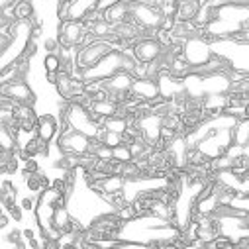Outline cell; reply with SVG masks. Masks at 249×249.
Masks as SVG:
<instances>
[{
  "label": "cell",
  "instance_id": "cell-9",
  "mask_svg": "<svg viewBox=\"0 0 249 249\" xmlns=\"http://www.w3.org/2000/svg\"><path fill=\"white\" fill-rule=\"evenodd\" d=\"M165 51L167 49L159 43L155 36H145L130 47V53L134 55L138 63H155V61H159L165 55Z\"/></svg>",
  "mask_w": 249,
  "mask_h": 249
},
{
  "label": "cell",
  "instance_id": "cell-21",
  "mask_svg": "<svg viewBox=\"0 0 249 249\" xmlns=\"http://www.w3.org/2000/svg\"><path fill=\"white\" fill-rule=\"evenodd\" d=\"M20 155L16 151H8V149H0V171L4 175H14L18 171L20 165Z\"/></svg>",
  "mask_w": 249,
  "mask_h": 249
},
{
  "label": "cell",
  "instance_id": "cell-30",
  "mask_svg": "<svg viewBox=\"0 0 249 249\" xmlns=\"http://www.w3.org/2000/svg\"><path fill=\"white\" fill-rule=\"evenodd\" d=\"M235 220L239 222V226H241L243 230H247V231H249V210L241 208V212H239V216H237Z\"/></svg>",
  "mask_w": 249,
  "mask_h": 249
},
{
  "label": "cell",
  "instance_id": "cell-33",
  "mask_svg": "<svg viewBox=\"0 0 249 249\" xmlns=\"http://www.w3.org/2000/svg\"><path fill=\"white\" fill-rule=\"evenodd\" d=\"M8 222H10V218H8V214L4 212L2 216H0V228H2V230H4V228L8 226Z\"/></svg>",
  "mask_w": 249,
  "mask_h": 249
},
{
  "label": "cell",
  "instance_id": "cell-3",
  "mask_svg": "<svg viewBox=\"0 0 249 249\" xmlns=\"http://www.w3.org/2000/svg\"><path fill=\"white\" fill-rule=\"evenodd\" d=\"M55 145L61 153L65 155H77V157H83V155H89L92 153V147H94V138L83 134V132H77L73 128H61V134L57 136L55 140Z\"/></svg>",
  "mask_w": 249,
  "mask_h": 249
},
{
  "label": "cell",
  "instance_id": "cell-7",
  "mask_svg": "<svg viewBox=\"0 0 249 249\" xmlns=\"http://www.w3.org/2000/svg\"><path fill=\"white\" fill-rule=\"evenodd\" d=\"M132 20L138 22L143 30H147L153 36L163 26L165 14H163L161 6H155V4H149V2H142V0H134V4H132Z\"/></svg>",
  "mask_w": 249,
  "mask_h": 249
},
{
  "label": "cell",
  "instance_id": "cell-8",
  "mask_svg": "<svg viewBox=\"0 0 249 249\" xmlns=\"http://www.w3.org/2000/svg\"><path fill=\"white\" fill-rule=\"evenodd\" d=\"M182 55L186 57V61H189L195 69H198V67L206 65L214 57V47L206 37L195 36L182 43Z\"/></svg>",
  "mask_w": 249,
  "mask_h": 249
},
{
  "label": "cell",
  "instance_id": "cell-18",
  "mask_svg": "<svg viewBox=\"0 0 249 249\" xmlns=\"http://www.w3.org/2000/svg\"><path fill=\"white\" fill-rule=\"evenodd\" d=\"M16 118H18V124H20L22 132L36 134L39 116L36 114L34 106H30V104H16Z\"/></svg>",
  "mask_w": 249,
  "mask_h": 249
},
{
  "label": "cell",
  "instance_id": "cell-23",
  "mask_svg": "<svg viewBox=\"0 0 249 249\" xmlns=\"http://www.w3.org/2000/svg\"><path fill=\"white\" fill-rule=\"evenodd\" d=\"M18 198V189L10 182V180H2V186H0V202H2L4 210H8L10 206L16 204Z\"/></svg>",
  "mask_w": 249,
  "mask_h": 249
},
{
  "label": "cell",
  "instance_id": "cell-12",
  "mask_svg": "<svg viewBox=\"0 0 249 249\" xmlns=\"http://www.w3.org/2000/svg\"><path fill=\"white\" fill-rule=\"evenodd\" d=\"M132 4H134V0H116V2H112L108 6H102L100 14L106 22L116 26V24L132 20Z\"/></svg>",
  "mask_w": 249,
  "mask_h": 249
},
{
  "label": "cell",
  "instance_id": "cell-29",
  "mask_svg": "<svg viewBox=\"0 0 249 249\" xmlns=\"http://www.w3.org/2000/svg\"><path fill=\"white\" fill-rule=\"evenodd\" d=\"M36 171H39V165H37L36 157H30V159H26V161H24V169H22V175H24V173H36Z\"/></svg>",
  "mask_w": 249,
  "mask_h": 249
},
{
  "label": "cell",
  "instance_id": "cell-32",
  "mask_svg": "<svg viewBox=\"0 0 249 249\" xmlns=\"http://www.w3.org/2000/svg\"><path fill=\"white\" fill-rule=\"evenodd\" d=\"M57 77H59V73H45V79H47V83H51V85L57 83Z\"/></svg>",
  "mask_w": 249,
  "mask_h": 249
},
{
  "label": "cell",
  "instance_id": "cell-34",
  "mask_svg": "<svg viewBox=\"0 0 249 249\" xmlns=\"http://www.w3.org/2000/svg\"><path fill=\"white\" fill-rule=\"evenodd\" d=\"M142 2H149V4H155V6H161L163 0H142Z\"/></svg>",
  "mask_w": 249,
  "mask_h": 249
},
{
  "label": "cell",
  "instance_id": "cell-6",
  "mask_svg": "<svg viewBox=\"0 0 249 249\" xmlns=\"http://www.w3.org/2000/svg\"><path fill=\"white\" fill-rule=\"evenodd\" d=\"M55 90H57L61 100L77 102L79 98L87 96V81L81 79L73 69L65 67L63 71H59V77H57V83H55Z\"/></svg>",
  "mask_w": 249,
  "mask_h": 249
},
{
  "label": "cell",
  "instance_id": "cell-26",
  "mask_svg": "<svg viewBox=\"0 0 249 249\" xmlns=\"http://www.w3.org/2000/svg\"><path fill=\"white\" fill-rule=\"evenodd\" d=\"M104 200H108V204L112 206V210H122L124 206H128L132 202V200L126 198L124 191L122 193H116V195H108V196H104Z\"/></svg>",
  "mask_w": 249,
  "mask_h": 249
},
{
  "label": "cell",
  "instance_id": "cell-17",
  "mask_svg": "<svg viewBox=\"0 0 249 249\" xmlns=\"http://www.w3.org/2000/svg\"><path fill=\"white\" fill-rule=\"evenodd\" d=\"M16 22H32L36 18V8L32 0H12L10 4H4Z\"/></svg>",
  "mask_w": 249,
  "mask_h": 249
},
{
  "label": "cell",
  "instance_id": "cell-16",
  "mask_svg": "<svg viewBox=\"0 0 249 249\" xmlns=\"http://www.w3.org/2000/svg\"><path fill=\"white\" fill-rule=\"evenodd\" d=\"M204 6V0H178L175 20L177 22H196Z\"/></svg>",
  "mask_w": 249,
  "mask_h": 249
},
{
  "label": "cell",
  "instance_id": "cell-19",
  "mask_svg": "<svg viewBox=\"0 0 249 249\" xmlns=\"http://www.w3.org/2000/svg\"><path fill=\"white\" fill-rule=\"evenodd\" d=\"M89 110L92 112V116H94L98 122H102L104 118L116 116L118 110H120V104H118L116 100H112L110 96H104V98H96V100H92L90 106H89Z\"/></svg>",
  "mask_w": 249,
  "mask_h": 249
},
{
  "label": "cell",
  "instance_id": "cell-20",
  "mask_svg": "<svg viewBox=\"0 0 249 249\" xmlns=\"http://www.w3.org/2000/svg\"><path fill=\"white\" fill-rule=\"evenodd\" d=\"M24 180H26L28 191L37 193V195H39L43 189H47V186H51L49 178H47L45 173H41V171H36V173H24Z\"/></svg>",
  "mask_w": 249,
  "mask_h": 249
},
{
  "label": "cell",
  "instance_id": "cell-25",
  "mask_svg": "<svg viewBox=\"0 0 249 249\" xmlns=\"http://www.w3.org/2000/svg\"><path fill=\"white\" fill-rule=\"evenodd\" d=\"M94 140H98L100 143H104V145H108V147H116V145H120V143H126V138H124V134L110 132V130H106V128H102V126H100V132H98V136H96Z\"/></svg>",
  "mask_w": 249,
  "mask_h": 249
},
{
  "label": "cell",
  "instance_id": "cell-13",
  "mask_svg": "<svg viewBox=\"0 0 249 249\" xmlns=\"http://www.w3.org/2000/svg\"><path fill=\"white\" fill-rule=\"evenodd\" d=\"M138 126H140V132H142V138L151 143V145H157L159 142V136H161V128H163V116L151 112L143 118L138 120Z\"/></svg>",
  "mask_w": 249,
  "mask_h": 249
},
{
  "label": "cell",
  "instance_id": "cell-11",
  "mask_svg": "<svg viewBox=\"0 0 249 249\" xmlns=\"http://www.w3.org/2000/svg\"><path fill=\"white\" fill-rule=\"evenodd\" d=\"M114 34H116V37L124 43V47H126V49H130V47H132L136 41H140L142 37L151 36L147 30H143V28H142L138 22H134V20L116 24V26H114Z\"/></svg>",
  "mask_w": 249,
  "mask_h": 249
},
{
  "label": "cell",
  "instance_id": "cell-22",
  "mask_svg": "<svg viewBox=\"0 0 249 249\" xmlns=\"http://www.w3.org/2000/svg\"><path fill=\"white\" fill-rule=\"evenodd\" d=\"M100 126L110 130V132H118V134H126L128 128H130V120L128 118H124V116H110V118H104L100 122Z\"/></svg>",
  "mask_w": 249,
  "mask_h": 249
},
{
  "label": "cell",
  "instance_id": "cell-1",
  "mask_svg": "<svg viewBox=\"0 0 249 249\" xmlns=\"http://www.w3.org/2000/svg\"><path fill=\"white\" fill-rule=\"evenodd\" d=\"M116 51H124V49L120 45L108 41V39H94V37H90L85 45H81L79 49H75L73 71L81 77L83 73L98 67L104 59H108Z\"/></svg>",
  "mask_w": 249,
  "mask_h": 249
},
{
  "label": "cell",
  "instance_id": "cell-27",
  "mask_svg": "<svg viewBox=\"0 0 249 249\" xmlns=\"http://www.w3.org/2000/svg\"><path fill=\"white\" fill-rule=\"evenodd\" d=\"M114 159L120 161V163H126V161H132L134 155H132V149H130V143H120L114 147Z\"/></svg>",
  "mask_w": 249,
  "mask_h": 249
},
{
  "label": "cell",
  "instance_id": "cell-14",
  "mask_svg": "<svg viewBox=\"0 0 249 249\" xmlns=\"http://www.w3.org/2000/svg\"><path fill=\"white\" fill-rule=\"evenodd\" d=\"M132 92L145 100V102H157L163 98L161 94V85L157 79H149V77H142V79H136L134 81V87H132Z\"/></svg>",
  "mask_w": 249,
  "mask_h": 249
},
{
  "label": "cell",
  "instance_id": "cell-24",
  "mask_svg": "<svg viewBox=\"0 0 249 249\" xmlns=\"http://www.w3.org/2000/svg\"><path fill=\"white\" fill-rule=\"evenodd\" d=\"M43 69L45 73H59L65 69V59L61 53H47L43 57Z\"/></svg>",
  "mask_w": 249,
  "mask_h": 249
},
{
  "label": "cell",
  "instance_id": "cell-31",
  "mask_svg": "<svg viewBox=\"0 0 249 249\" xmlns=\"http://www.w3.org/2000/svg\"><path fill=\"white\" fill-rule=\"evenodd\" d=\"M36 204H37V200H34V198H22V202H20V206L26 210V212H34L36 210Z\"/></svg>",
  "mask_w": 249,
  "mask_h": 249
},
{
  "label": "cell",
  "instance_id": "cell-4",
  "mask_svg": "<svg viewBox=\"0 0 249 249\" xmlns=\"http://www.w3.org/2000/svg\"><path fill=\"white\" fill-rule=\"evenodd\" d=\"M90 39V30L87 22H75V20H61L57 26V41L61 49L73 51L85 45Z\"/></svg>",
  "mask_w": 249,
  "mask_h": 249
},
{
  "label": "cell",
  "instance_id": "cell-5",
  "mask_svg": "<svg viewBox=\"0 0 249 249\" xmlns=\"http://www.w3.org/2000/svg\"><path fill=\"white\" fill-rule=\"evenodd\" d=\"M102 8V0H59L57 18L61 20H75L87 22Z\"/></svg>",
  "mask_w": 249,
  "mask_h": 249
},
{
  "label": "cell",
  "instance_id": "cell-28",
  "mask_svg": "<svg viewBox=\"0 0 249 249\" xmlns=\"http://www.w3.org/2000/svg\"><path fill=\"white\" fill-rule=\"evenodd\" d=\"M6 212L12 216V220H14V222H22V216H24V212H26V210L16 202V204H14V206H10Z\"/></svg>",
  "mask_w": 249,
  "mask_h": 249
},
{
  "label": "cell",
  "instance_id": "cell-15",
  "mask_svg": "<svg viewBox=\"0 0 249 249\" xmlns=\"http://www.w3.org/2000/svg\"><path fill=\"white\" fill-rule=\"evenodd\" d=\"M36 134L45 140L47 143H51L53 140H57V136L61 134V120H57L53 114H41L37 120V128Z\"/></svg>",
  "mask_w": 249,
  "mask_h": 249
},
{
  "label": "cell",
  "instance_id": "cell-10",
  "mask_svg": "<svg viewBox=\"0 0 249 249\" xmlns=\"http://www.w3.org/2000/svg\"><path fill=\"white\" fill-rule=\"evenodd\" d=\"M2 96L16 102V104H36V92L32 90V87L26 83V79H16V81H8L2 83Z\"/></svg>",
  "mask_w": 249,
  "mask_h": 249
},
{
  "label": "cell",
  "instance_id": "cell-2",
  "mask_svg": "<svg viewBox=\"0 0 249 249\" xmlns=\"http://www.w3.org/2000/svg\"><path fill=\"white\" fill-rule=\"evenodd\" d=\"M61 128H73L90 138H96L100 132V122L92 116V112L81 102H65L61 106Z\"/></svg>",
  "mask_w": 249,
  "mask_h": 249
}]
</instances>
